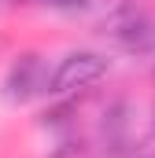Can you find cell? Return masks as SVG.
<instances>
[{
  "label": "cell",
  "instance_id": "6da1fadb",
  "mask_svg": "<svg viewBox=\"0 0 155 158\" xmlns=\"http://www.w3.org/2000/svg\"><path fill=\"white\" fill-rule=\"evenodd\" d=\"M104 37H111L118 48H126L133 55H148V52H155V19L148 11L126 4L104 19Z\"/></svg>",
  "mask_w": 155,
  "mask_h": 158
},
{
  "label": "cell",
  "instance_id": "3957f363",
  "mask_svg": "<svg viewBox=\"0 0 155 158\" xmlns=\"http://www.w3.org/2000/svg\"><path fill=\"white\" fill-rule=\"evenodd\" d=\"M37 92H48V77H44V63L37 52H26L11 63L7 77H4V99L7 103H26Z\"/></svg>",
  "mask_w": 155,
  "mask_h": 158
},
{
  "label": "cell",
  "instance_id": "277c9868",
  "mask_svg": "<svg viewBox=\"0 0 155 158\" xmlns=\"http://www.w3.org/2000/svg\"><path fill=\"white\" fill-rule=\"evenodd\" d=\"M100 143H104V155L107 158H126L129 155V103H126V99H115V103L104 110Z\"/></svg>",
  "mask_w": 155,
  "mask_h": 158
},
{
  "label": "cell",
  "instance_id": "52a82bcc",
  "mask_svg": "<svg viewBox=\"0 0 155 158\" xmlns=\"http://www.w3.org/2000/svg\"><path fill=\"white\" fill-rule=\"evenodd\" d=\"M137 155H140V158H155V129L148 132V136H144V140H140V147H137Z\"/></svg>",
  "mask_w": 155,
  "mask_h": 158
},
{
  "label": "cell",
  "instance_id": "7a4b0ae2",
  "mask_svg": "<svg viewBox=\"0 0 155 158\" xmlns=\"http://www.w3.org/2000/svg\"><path fill=\"white\" fill-rule=\"evenodd\" d=\"M107 55H100V52H70V55H63L59 59V66L52 70V77H48V92L52 96H70L78 88H89V85H96V81L107 74Z\"/></svg>",
  "mask_w": 155,
  "mask_h": 158
},
{
  "label": "cell",
  "instance_id": "5b68a950",
  "mask_svg": "<svg viewBox=\"0 0 155 158\" xmlns=\"http://www.w3.org/2000/svg\"><path fill=\"white\" fill-rule=\"evenodd\" d=\"M48 158H92V147L85 140H63V143H55V151Z\"/></svg>",
  "mask_w": 155,
  "mask_h": 158
},
{
  "label": "cell",
  "instance_id": "8992f818",
  "mask_svg": "<svg viewBox=\"0 0 155 158\" xmlns=\"http://www.w3.org/2000/svg\"><path fill=\"white\" fill-rule=\"evenodd\" d=\"M41 4H52L59 11H81V7H89V0H41Z\"/></svg>",
  "mask_w": 155,
  "mask_h": 158
}]
</instances>
